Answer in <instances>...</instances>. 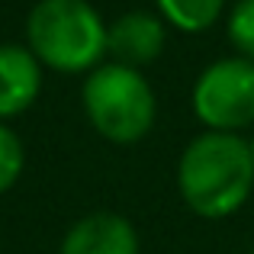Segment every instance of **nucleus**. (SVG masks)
I'll list each match as a JSON object with an SVG mask.
<instances>
[{
    "label": "nucleus",
    "instance_id": "nucleus-2",
    "mask_svg": "<svg viewBox=\"0 0 254 254\" xmlns=\"http://www.w3.org/2000/svg\"><path fill=\"white\" fill-rule=\"evenodd\" d=\"M106 32L110 26L87 0H39L26 19L29 52L64 74L97 68L106 55Z\"/></svg>",
    "mask_w": 254,
    "mask_h": 254
},
{
    "label": "nucleus",
    "instance_id": "nucleus-8",
    "mask_svg": "<svg viewBox=\"0 0 254 254\" xmlns=\"http://www.w3.org/2000/svg\"><path fill=\"white\" fill-rule=\"evenodd\" d=\"M161 19L184 32H203L219 19L225 0H155Z\"/></svg>",
    "mask_w": 254,
    "mask_h": 254
},
{
    "label": "nucleus",
    "instance_id": "nucleus-10",
    "mask_svg": "<svg viewBox=\"0 0 254 254\" xmlns=\"http://www.w3.org/2000/svg\"><path fill=\"white\" fill-rule=\"evenodd\" d=\"M229 42L254 62V0H238L229 13Z\"/></svg>",
    "mask_w": 254,
    "mask_h": 254
},
{
    "label": "nucleus",
    "instance_id": "nucleus-11",
    "mask_svg": "<svg viewBox=\"0 0 254 254\" xmlns=\"http://www.w3.org/2000/svg\"><path fill=\"white\" fill-rule=\"evenodd\" d=\"M248 148H251V158H254V135L248 138Z\"/></svg>",
    "mask_w": 254,
    "mask_h": 254
},
{
    "label": "nucleus",
    "instance_id": "nucleus-4",
    "mask_svg": "<svg viewBox=\"0 0 254 254\" xmlns=\"http://www.w3.org/2000/svg\"><path fill=\"white\" fill-rule=\"evenodd\" d=\"M193 113L209 132L254 126V62L242 55L219 58L193 84Z\"/></svg>",
    "mask_w": 254,
    "mask_h": 254
},
{
    "label": "nucleus",
    "instance_id": "nucleus-12",
    "mask_svg": "<svg viewBox=\"0 0 254 254\" xmlns=\"http://www.w3.org/2000/svg\"><path fill=\"white\" fill-rule=\"evenodd\" d=\"M248 254H254V248H251V251H248Z\"/></svg>",
    "mask_w": 254,
    "mask_h": 254
},
{
    "label": "nucleus",
    "instance_id": "nucleus-3",
    "mask_svg": "<svg viewBox=\"0 0 254 254\" xmlns=\"http://www.w3.org/2000/svg\"><path fill=\"white\" fill-rule=\"evenodd\" d=\"M84 113L103 138L132 145L151 132L158 119V100L142 71L119 62H106L87 74L81 87Z\"/></svg>",
    "mask_w": 254,
    "mask_h": 254
},
{
    "label": "nucleus",
    "instance_id": "nucleus-5",
    "mask_svg": "<svg viewBox=\"0 0 254 254\" xmlns=\"http://www.w3.org/2000/svg\"><path fill=\"white\" fill-rule=\"evenodd\" d=\"M58 254H138V232L119 212H93L68 229Z\"/></svg>",
    "mask_w": 254,
    "mask_h": 254
},
{
    "label": "nucleus",
    "instance_id": "nucleus-6",
    "mask_svg": "<svg viewBox=\"0 0 254 254\" xmlns=\"http://www.w3.org/2000/svg\"><path fill=\"white\" fill-rule=\"evenodd\" d=\"M164 49V19L145 10L123 13L106 32V52L113 62L129 64V68H142L151 64Z\"/></svg>",
    "mask_w": 254,
    "mask_h": 254
},
{
    "label": "nucleus",
    "instance_id": "nucleus-1",
    "mask_svg": "<svg viewBox=\"0 0 254 254\" xmlns=\"http://www.w3.org/2000/svg\"><path fill=\"white\" fill-rule=\"evenodd\" d=\"M184 203L203 219H225L254 190V158L248 138L235 132H203L184 148L177 164Z\"/></svg>",
    "mask_w": 254,
    "mask_h": 254
},
{
    "label": "nucleus",
    "instance_id": "nucleus-7",
    "mask_svg": "<svg viewBox=\"0 0 254 254\" xmlns=\"http://www.w3.org/2000/svg\"><path fill=\"white\" fill-rule=\"evenodd\" d=\"M42 87V64L29 45H0V123L29 110Z\"/></svg>",
    "mask_w": 254,
    "mask_h": 254
},
{
    "label": "nucleus",
    "instance_id": "nucleus-9",
    "mask_svg": "<svg viewBox=\"0 0 254 254\" xmlns=\"http://www.w3.org/2000/svg\"><path fill=\"white\" fill-rule=\"evenodd\" d=\"M23 164H26V151L19 135L6 123H0V193H6L19 180Z\"/></svg>",
    "mask_w": 254,
    "mask_h": 254
}]
</instances>
